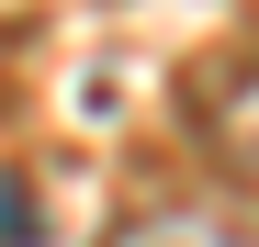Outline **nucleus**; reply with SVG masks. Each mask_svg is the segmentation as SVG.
Here are the masks:
<instances>
[{
	"mask_svg": "<svg viewBox=\"0 0 259 247\" xmlns=\"http://www.w3.org/2000/svg\"><path fill=\"white\" fill-rule=\"evenodd\" d=\"M0 247H34V191L0 180Z\"/></svg>",
	"mask_w": 259,
	"mask_h": 247,
	"instance_id": "nucleus-3",
	"label": "nucleus"
},
{
	"mask_svg": "<svg viewBox=\"0 0 259 247\" xmlns=\"http://www.w3.org/2000/svg\"><path fill=\"white\" fill-rule=\"evenodd\" d=\"M102 247H259L248 214H203V202H158V214H124Z\"/></svg>",
	"mask_w": 259,
	"mask_h": 247,
	"instance_id": "nucleus-2",
	"label": "nucleus"
},
{
	"mask_svg": "<svg viewBox=\"0 0 259 247\" xmlns=\"http://www.w3.org/2000/svg\"><path fill=\"white\" fill-rule=\"evenodd\" d=\"M192 146L226 169L248 202H259V56H237V68H214L203 90H192Z\"/></svg>",
	"mask_w": 259,
	"mask_h": 247,
	"instance_id": "nucleus-1",
	"label": "nucleus"
}]
</instances>
